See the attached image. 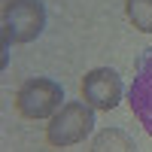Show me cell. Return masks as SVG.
Here are the masks:
<instances>
[{
  "mask_svg": "<svg viewBox=\"0 0 152 152\" xmlns=\"http://www.w3.org/2000/svg\"><path fill=\"white\" fill-rule=\"evenodd\" d=\"M91 131H94V107H88L85 100H70L52 116L46 128V140L49 146L64 149V146L82 143Z\"/></svg>",
  "mask_w": 152,
  "mask_h": 152,
  "instance_id": "6da1fadb",
  "label": "cell"
},
{
  "mask_svg": "<svg viewBox=\"0 0 152 152\" xmlns=\"http://www.w3.org/2000/svg\"><path fill=\"white\" fill-rule=\"evenodd\" d=\"M46 28V6L40 0H6L3 3V49L9 43H34Z\"/></svg>",
  "mask_w": 152,
  "mask_h": 152,
  "instance_id": "7a4b0ae2",
  "label": "cell"
},
{
  "mask_svg": "<svg viewBox=\"0 0 152 152\" xmlns=\"http://www.w3.org/2000/svg\"><path fill=\"white\" fill-rule=\"evenodd\" d=\"M64 88L55 79L46 76H34V79L21 82V88L15 91V107L24 119H49L64 107Z\"/></svg>",
  "mask_w": 152,
  "mask_h": 152,
  "instance_id": "3957f363",
  "label": "cell"
},
{
  "mask_svg": "<svg viewBox=\"0 0 152 152\" xmlns=\"http://www.w3.org/2000/svg\"><path fill=\"white\" fill-rule=\"evenodd\" d=\"M82 97L94 110H116L122 100V79L113 67H94L82 79Z\"/></svg>",
  "mask_w": 152,
  "mask_h": 152,
  "instance_id": "277c9868",
  "label": "cell"
},
{
  "mask_svg": "<svg viewBox=\"0 0 152 152\" xmlns=\"http://www.w3.org/2000/svg\"><path fill=\"white\" fill-rule=\"evenodd\" d=\"M128 104H131V113L137 116V122L152 137V49H146L140 64H137V73L128 88Z\"/></svg>",
  "mask_w": 152,
  "mask_h": 152,
  "instance_id": "5b68a950",
  "label": "cell"
},
{
  "mask_svg": "<svg viewBox=\"0 0 152 152\" xmlns=\"http://www.w3.org/2000/svg\"><path fill=\"white\" fill-rule=\"evenodd\" d=\"M88 152H137V143H134V137L128 131H122V128H104V131L94 134Z\"/></svg>",
  "mask_w": 152,
  "mask_h": 152,
  "instance_id": "8992f818",
  "label": "cell"
},
{
  "mask_svg": "<svg viewBox=\"0 0 152 152\" xmlns=\"http://www.w3.org/2000/svg\"><path fill=\"white\" fill-rule=\"evenodd\" d=\"M125 12L137 31L152 34V0H125Z\"/></svg>",
  "mask_w": 152,
  "mask_h": 152,
  "instance_id": "52a82bcc",
  "label": "cell"
}]
</instances>
